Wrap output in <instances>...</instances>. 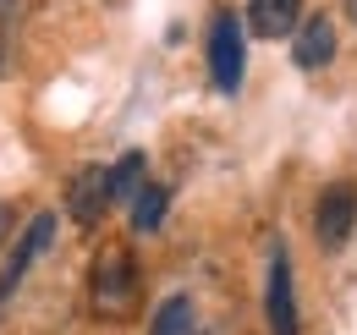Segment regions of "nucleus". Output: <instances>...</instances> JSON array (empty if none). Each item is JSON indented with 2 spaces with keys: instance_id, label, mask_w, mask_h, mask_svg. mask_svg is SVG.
Masks as SVG:
<instances>
[{
  "instance_id": "nucleus-1",
  "label": "nucleus",
  "mask_w": 357,
  "mask_h": 335,
  "mask_svg": "<svg viewBox=\"0 0 357 335\" xmlns=\"http://www.w3.org/2000/svg\"><path fill=\"white\" fill-rule=\"evenodd\" d=\"M89 297H93V313L99 319H132L137 297H143L132 253H121V248L99 253V264H93V275H89Z\"/></svg>"
},
{
  "instance_id": "nucleus-2",
  "label": "nucleus",
  "mask_w": 357,
  "mask_h": 335,
  "mask_svg": "<svg viewBox=\"0 0 357 335\" xmlns=\"http://www.w3.org/2000/svg\"><path fill=\"white\" fill-rule=\"evenodd\" d=\"M209 72H215V88H220V94H236V88H242L248 44H242L236 11H220V17H215V34H209Z\"/></svg>"
},
{
  "instance_id": "nucleus-3",
  "label": "nucleus",
  "mask_w": 357,
  "mask_h": 335,
  "mask_svg": "<svg viewBox=\"0 0 357 335\" xmlns=\"http://www.w3.org/2000/svg\"><path fill=\"white\" fill-rule=\"evenodd\" d=\"M116 204V193H110V165H89L72 176V187H66V209L77 225H99V214Z\"/></svg>"
},
{
  "instance_id": "nucleus-4",
  "label": "nucleus",
  "mask_w": 357,
  "mask_h": 335,
  "mask_svg": "<svg viewBox=\"0 0 357 335\" xmlns=\"http://www.w3.org/2000/svg\"><path fill=\"white\" fill-rule=\"evenodd\" d=\"M50 242H55V214L45 209V214H33V220H28V237L17 242L11 264L0 269V302L17 292V281H22V275H28V269H33V264H39V258L50 253Z\"/></svg>"
},
{
  "instance_id": "nucleus-5",
  "label": "nucleus",
  "mask_w": 357,
  "mask_h": 335,
  "mask_svg": "<svg viewBox=\"0 0 357 335\" xmlns=\"http://www.w3.org/2000/svg\"><path fill=\"white\" fill-rule=\"evenodd\" d=\"M264 308H269V330L275 335H297V297H291V258H286V253L269 258Z\"/></svg>"
},
{
  "instance_id": "nucleus-6",
  "label": "nucleus",
  "mask_w": 357,
  "mask_h": 335,
  "mask_svg": "<svg viewBox=\"0 0 357 335\" xmlns=\"http://www.w3.org/2000/svg\"><path fill=\"white\" fill-rule=\"evenodd\" d=\"M357 225V187H347V181H335V187H324L319 193V242H347Z\"/></svg>"
},
{
  "instance_id": "nucleus-7",
  "label": "nucleus",
  "mask_w": 357,
  "mask_h": 335,
  "mask_svg": "<svg viewBox=\"0 0 357 335\" xmlns=\"http://www.w3.org/2000/svg\"><path fill=\"white\" fill-rule=\"evenodd\" d=\"M291 61L303 66V72H319V66H330L335 61V22L319 11V17H308L297 34H291Z\"/></svg>"
},
{
  "instance_id": "nucleus-8",
  "label": "nucleus",
  "mask_w": 357,
  "mask_h": 335,
  "mask_svg": "<svg viewBox=\"0 0 357 335\" xmlns=\"http://www.w3.org/2000/svg\"><path fill=\"white\" fill-rule=\"evenodd\" d=\"M297 6L303 0H248V22L259 39H286L297 34Z\"/></svg>"
},
{
  "instance_id": "nucleus-9",
  "label": "nucleus",
  "mask_w": 357,
  "mask_h": 335,
  "mask_svg": "<svg viewBox=\"0 0 357 335\" xmlns=\"http://www.w3.org/2000/svg\"><path fill=\"white\" fill-rule=\"evenodd\" d=\"M165 204H171V193L165 187H154V181H143V193L132 198V231H160V220H165Z\"/></svg>"
},
{
  "instance_id": "nucleus-10",
  "label": "nucleus",
  "mask_w": 357,
  "mask_h": 335,
  "mask_svg": "<svg viewBox=\"0 0 357 335\" xmlns=\"http://www.w3.org/2000/svg\"><path fill=\"white\" fill-rule=\"evenodd\" d=\"M143 165H149V160H143L137 149H127V154L110 165V193H116V204H121V198L132 204L137 193H143Z\"/></svg>"
},
{
  "instance_id": "nucleus-11",
  "label": "nucleus",
  "mask_w": 357,
  "mask_h": 335,
  "mask_svg": "<svg viewBox=\"0 0 357 335\" xmlns=\"http://www.w3.org/2000/svg\"><path fill=\"white\" fill-rule=\"evenodd\" d=\"M192 330H198L192 297H165V308L154 313V330H149V335H192Z\"/></svg>"
},
{
  "instance_id": "nucleus-12",
  "label": "nucleus",
  "mask_w": 357,
  "mask_h": 335,
  "mask_svg": "<svg viewBox=\"0 0 357 335\" xmlns=\"http://www.w3.org/2000/svg\"><path fill=\"white\" fill-rule=\"evenodd\" d=\"M6 225H11V209H6V204H0V237H6Z\"/></svg>"
},
{
  "instance_id": "nucleus-13",
  "label": "nucleus",
  "mask_w": 357,
  "mask_h": 335,
  "mask_svg": "<svg viewBox=\"0 0 357 335\" xmlns=\"http://www.w3.org/2000/svg\"><path fill=\"white\" fill-rule=\"evenodd\" d=\"M347 11H352V22H357V0H347Z\"/></svg>"
}]
</instances>
